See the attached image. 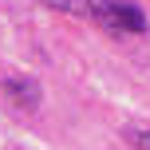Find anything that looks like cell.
<instances>
[{"instance_id":"6da1fadb","label":"cell","mask_w":150,"mask_h":150,"mask_svg":"<svg viewBox=\"0 0 150 150\" xmlns=\"http://www.w3.org/2000/svg\"><path fill=\"white\" fill-rule=\"evenodd\" d=\"M87 20H95L103 32L111 36H142L146 32V16L134 4H122V0H91L87 4Z\"/></svg>"},{"instance_id":"7a4b0ae2","label":"cell","mask_w":150,"mask_h":150,"mask_svg":"<svg viewBox=\"0 0 150 150\" xmlns=\"http://www.w3.org/2000/svg\"><path fill=\"white\" fill-rule=\"evenodd\" d=\"M4 95L12 99V107H20V111H36L40 107V83L12 75V79H4Z\"/></svg>"},{"instance_id":"3957f363","label":"cell","mask_w":150,"mask_h":150,"mask_svg":"<svg viewBox=\"0 0 150 150\" xmlns=\"http://www.w3.org/2000/svg\"><path fill=\"white\" fill-rule=\"evenodd\" d=\"M127 142L134 150H150V127H130L127 130Z\"/></svg>"}]
</instances>
